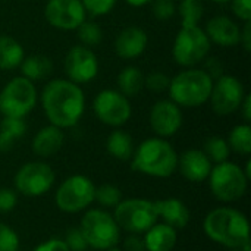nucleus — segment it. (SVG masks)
<instances>
[{"mask_svg": "<svg viewBox=\"0 0 251 251\" xmlns=\"http://www.w3.org/2000/svg\"><path fill=\"white\" fill-rule=\"evenodd\" d=\"M41 106L49 122L60 129L75 126L85 110L82 88L69 79H51L41 91Z\"/></svg>", "mask_w": 251, "mask_h": 251, "instance_id": "nucleus-1", "label": "nucleus"}, {"mask_svg": "<svg viewBox=\"0 0 251 251\" xmlns=\"http://www.w3.org/2000/svg\"><path fill=\"white\" fill-rule=\"evenodd\" d=\"M206 235L228 249H240L250 240V225L244 213L232 207L212 210L203 222Z\"/></svg>", "mask_w": 251, "mask_h": 251, "instance_id": "nucleus-2", "label": "nucleus"}, {"mask_svg": "<svg viewBox=\"0 0 251 251\" xmlns=\"http://www.w3.org/2000/svg\"><path fill=\"white\" fill-rule=\"evenodd\" d=\"M132 169L154 178H168L178 169V154L172 144L160 137L144 140L132 154Z\"/></svg>", "mask_w": 251, "mask_h": 251, "instance_id": "nucleus-3", "label": "nucleus"}, {"mask_svg": "<svg viewBox=\"0 0 251 251\" xmlns=\"http://www.w3.org/2000/svg\"><path fill=\"white\" fill-rule=\"evenodd\" d=\"M213 79L204 69L187 68L175 75L169 82L171 100L179 107H200L209 101Z\"/></svg>", "mask_w": 251, "mask_h": 251, "instance_id": "nucleus-4", "label": "nucleus"}, {"mask_svg": "<svg viewBox=\"0 0 251 251\" xmlns=\"http://www.w3.org/2000/svg\"><path fill=\"white\" fill-rule=\"evenodd\" d=\"M79 229L84 234L88 247L96 250L104 251L116 247L121 240V228L118 226L113 215L100 209L85 212L81 219Z\"/></svg>", "mask_w": 251, "mask_h": 251, "instance_id": "nucleus-5", "label": "nucleus"}, {"mask_svg": "<svg viewBox=\"0 0 251 251\" xmlns=\"http://www.w3.org/2000/svg\"><path fill=\"white\" fill-rule=\"evenodd\" d=\"M209 185L212 194L219 201L234 203L246 194L249 178L246 176L241 166L226 160L212 168L209 175Z\"/></svg>", "mask_w": 251, "mask_h": 251, "instance_id": "nucleus-6", "label": "nucleus"}, {"mask_svg": "<svg viewBox=\"0 0 251 251\" xmlns=\"http://www.w3.org/2000/svg\"><path fill=\"white\" fill-rule=\"evenodd\" d=\"M210 47L212 43L200 25L181 26L172 46V57L178 65L193 68L207 57Z\"/></svg>", "mask_w": 251, "mask_h": 251, "instance_id": "nucleus-7", "label": "nucleus"}, {"mask_svg": "<svg viewBox=\"0 0 251 251\" xmlns=\"http://www.w3.org/2000/svg\"><path fill=\"white\" fill-rule=\"evenodd\" d=\"M38 94L32 81L21 76L12 78L0 91V113L9 118H25L37 106Z\"/></svg>", "mask_w": 251, "mask_h": 251, "instance_id": "nucleus-8", "label": "nucleus"}, {"mask_svg": "<svg viewBox=\"0 0 251 251\" xmlns=\"http://www.w3.org/2000/svg\"><path fill=\"white\" fill-rule=\"evenodd\" d=\"M113 218L121 229L140 235L157 224L159 215L154 201L144 199H128L121 200V203L115 207Z\"/></svg>", "mask_w": 251, "mask_h": 251, "instance_id": "nucleus-9", "label": "nucleus"}, {"mask_svg": "<svg viewBox=\"0 0 251 251\" xmlns=\"http://www.w3.org/2000/svg\"><path fill=\"white\" fill-rule=\"evenodd\" d=\"M96 185L84 175H72L65 179L56 191L54 201L59 210L65 213H78L85 210L94 201Z\"/></svg>", "mask_w": 251, "mask_h": 251, "instance_id": "nucleus-10", "label": "nucleus"}, {"mask_svg": "<svg viewBox=\"0 0 251 251\" xmlns=\"http://www.w3.org/2000/svg\"><path fill=\"white\" fill-rule=\"evenodd\" d=\"M56 175L50 165L44 162H28L15 174L13 184L19 194L25 197H40L49 193Z\"/></svg>", "mask_w": 251, "mask_h": 251, "instance_id": "nucleus-11", "label": "nucleus"}, {"mask_svg": "<svg viewBox=\"0 0 251 251\" xmlns=\"http://www.w3.org/2000/svg\"><path fill=\"white\" fill-rule=\"evenodd\" d=\"M93 112L96 118L109 126H122L132 115L129 99L121 91L106 88L97 93L93 101Z\"/></svg>", "mask_w": 251, "mask_h": 251, "instance_id": "nucleus-12", "label": "nucleus"}, {"mask_svg": "<svg viewBox=\"0 0 251 251\" xmlns=\"http://www.w3.org/2000/svg\"><path fill=\"white\" fill-rule=\"evenodd\" d=\"M246 97L243 82L232 75H221L213 82L209 97L212 110L219 116H226L237 112Z\"/></svg>", "mask_w": 251, "mask_h": 251, "instance_id": "nucleus-13", "label": "nucleus"}, {"mask_svg": "<svg viewBox=\"0 0 251 251\" xmlns=\"http://www.w3.org/2000/svg\"><path fill=\"white\" fill-rule=\"evenodd\" d=\"M63 68L69 81L82 85L88 84L97 76L99 60L90 47L78 44L71 47L66 53Z\"/></svg>", "mask_w": 251, "mask_h": 251, "instance_id": "nucleus-14", "label": "nucleus"}, {"mask_svg": "<svg viewBox=\"0 0 251 251\" xmlns=\"http://www.w3.org/2000/svg\"><path fill=\"white\" fill-rule=\"evenodd\" d=\"M44 18L53 28L74 31L85 21L87 12L81 0H47Z\"/></svg>", "mask_w": 251, "mask_h": 251, "instance_id": "nucleus-15", "label": "nucleus"}, {"mask_svg": "<svg viewBox=\"0 0 251 251\" xmlns=\"http://www.w3.org/2000/svg\"><path fill=\"white\" fill-rule=\"evenodd\" d=\"M150 126L153 132L160 138L175 135L184 122L182 110L172 100H160L153 104L150 110Z\"/></svg>", "mask_w": 251, "mask_h": 251, "instance_id": "nucleus-16", "label": "nucleus"}, {"mask_svg": "<svg viewBox=\"0 0 251 251\" xmlns=\"http://www.w3.org/2000/svg\"><path fill=\"white\" fill-rule=\"evenodd\" d=\"M212 168L213 166L209 157L199 149H190L178 157V169L190 182H203L209 178Z\"/></svg>", "mask_w": 251, "mask_h": 251, "instance_id": "nucleus-17", "label": "nucleus"}, {"mask_svg": "<svg viewBox=\"0 0 251 251\" xmlns=\"http://www.w3.org/2000/svg\"><path fill=\"white\" fill-rule=\"evenodd\" d=\"M206 34L210 43H215L222 47H234L240 44L241 28L229 16L219 15L207 22Z\"/></svg>", "mask_w": 251, "mask_h": 251, "instance_id": "nucleus-18", "label": "nucleus"}, {"mask_svg": "<svg viewBox=\"0 0 251 251\" xmlns=\"http://www.w3.org/2000/svg\"><path fill=\"white\" fill-rule=\"evenodd\" d=\"M147 43L149 38L143 28L128 26L118 34L115 40V51L121 59L131 60L144 53Z\"/></svg>", "mask_w": 251, "mask_h": 251, "instance_id": "nucleus-19", "label": "nucleus"}, {"mask_svg": "<svg viewBox=\"0 0 251 251\" xmlns=\"http://www.w3.org/2000/svg\"><path fill=\"white\" fill-rule=\"evenodd\" d=\"M65 143L63 131L54 125H47L41 128L32 140V151L38 157H51L60 151Z\"/></svg>", "mask_w": 251, "mask_h": 251, "instance_id": "nucleus-20", "label": "nucleus"}, {"mask_svg": "<svg viewBox=\"0 0 251 251\" xmlns=\"http://www.w3.org/2000/svg\"><path fill=\"white\" fill-rule=\"evenodd\" d=\"M159 218L174 229H184L190 222V210L179 199H165L154 201Z\"/></svg>", "mask_w": 251, "mask_h": 251, "instance_id": "nucleus-21", "label": "nucleus"}, {"mask_svg": "<svg viewBox=\"0 0 251 251\" xmlns=\"http://www.w3.org/2000/svg\"><path fill=\"white\" fill-rule=\"evenodd\" d=\"M144 234L147 251H171L176 244V229L166 224H154Z\"/></svg>", "mask_w": 251, "mask_h": 251, "instance_id": "nucleus-22", "label": "nucleus"}, {"mask_svg": "<svg viewBox=\"0 0 251 251\" xmlns=\"http://www.w3.org/2000/svg\"><path fill=\"white\" fill-rule=\"evenodd\" d=\"M24 47L13 37L0 34V69L12 71L16 69L24 60Z\"/></svg>", "mask_w": 251, "mask_h": 251, "instance_id": "nucleus-23", "label": "nucleus"}, {"mask_svg": "<svg viewBox=\"0 0 251 251\" xmlns=\"http://www.w3.org/2000/svg\"><path fill=\"white\" fill-rule=\"evenodd\" d=\"M26 132V124L22 118L4 116L0 122V151L7 153L13 149L15 143Z\"/></svg>", "mask_w": 251, "mask_h": 251, "instance_id": "nucleus-24", "label": "nucleus"}, {"mask_svg": "<svg viewBox=\"0 0 251 251\" xmlns=\"http://www.w3.org/2000/svg\"><path fill=\"white\" fill-rule=\"evenodd\" d=\"M19 66L22 76L32 82L47 78L53 71L51 60L44 54H31L28 57H24Z\"/></svg>", "mask_w": 251, "mask_h": 251, "instance_id": "nucleus-25", "label": "nucleus"}, {"mask_svg": "<svg viewBox=\"0 0 251 251\" xmlns=\"http://www.w3.org/2000/svg\"><path fill=\"white\" fill-rule=\"evenodd\" d=\"M106 149L110 156L121 162H128L132 159L134 154V141L132 137L122 131V129H115L106 141Z\"/></svg>", "mask_w": 251, "mask_h": 251, "instance_id": "nucleus-26", "label": "nucleus"}, {"mask_svg": "<svg viewBox=\"0 0 251 251\" xmlns=\"http://www.w3.org/2000/svg\"><path fill=\"white\" fill-rule=\"evenodd\" d=\"M144 88V74L137 66H126L118 75V91L125 97H135Z\"/></svg>", "mask_w": 251, "mask_h": 251, "instance_id": "nucleus-27", "label": "nucleus"}, {"mask_svg": "<svg viewBox=\"0 0 251 251\" xmlns=\"http://www.w3.org/2000/svg\"><path fill=\"white\" fill-rule=\"evenodd\" d=\"M229 149L241 156L251 153V126L249 124H240L232 128L228 138Z\"/></svg>", "mask_w": 251, "mask_h": 251, "instance_id": "nucleus-28", "label": "nucleus"}, {"mask_svg": "<svg viewBox=\"0 0 251 251\" xmlns=\"http://www.w3.org/2000/svg\"><path fill=\"white\" fill-rule=\"evenodd\" d=\"M203 151L209 157V160L216 163V165L226 162L229 159V154H231V149H229L228 141L222 137H218V135L209 137L204 141Z\"/></svg>", "mask_w": 251, "mask_h": 251, "instance_id": "nucleus-29", "label": "nucleus"}, {"mask_svg": "<svg viewBox=\"0 0 251 251\" xmlns=\"http://www.w3.org/2000/svg\"><path fill=\"white\" fill-rule=\"evenodd\" d=\"M204 12V6L201 0H181L179 3V15L182 19V26L199 25Z\"/></svg>", "mask_w": 251, "mask_h": 251, "instance_id": "nucleus-30", "label": "nucleus"}, {"mask_svg": "<svg viewBox=\"0 0 251 251\" xmlns=\"http://www.w3.org/2000/svg\"><path fill=\"white\" fill-rule=\"evenodd\" d=\"M122 200V193L118 187L112 184H103L100 187H96L94 191V201H97L100 206L106 209H115Z\"/></svg>", "mask_w": 251, "mask_h": 251, "instance_id": "nucleus-31", "label": "nucleus"}, {"mask_svg": "<svg viewBox=\"0 0 251 251\" xmlns=\"http://www.w3.org/2000/svg\"><path fill=\"white\" fill-rule=\"evenodd\" d=\"M78 37L82 43V46L87 47H93L101 43L103 40V31L99 26V24H96L94 21H84L78 28Z\"/></svg>", "mask_w": 251, "mask_h": 251, "instance_id": "nucleus-32", "label": "nucleus"}, {"mask_svg": "<svg viewBox=\"0 0 251 251\" xmlns=\"http://www.w3.org/2000/svg\"><path fill=\"white\" fill-rule=\"evenodd\" d=\"M171 78L160 72V71H153L147 76H144V87L150 90L151 93H163L169 88Z\"/></svg>", "mask_w": 251, "mask_h": 251, "instance_id": "nucleus-33", "label": "nucleus"}, {"mask_svg": "<svg viewBox=\"0 0 251 251\" xmlns=\"http://www.w3.org/2000/svg\"><path fill=\"white\" fill-rule=\"evenodd\" d=\"M19 250V237L18 234L6 224L0 222V251Z\"/></svg>", "mask_w": 251, "mask_h": 251, "instance_id": "nucleus-34", "label": "nucleus"}, {"mask_svg": "<svg viewBox=\"0 0 251 251\" xmlns=\"http://www.w3.org/2000/svg\"><path fill=\"white\" fill-rule=\"evenodd\" d=\"M118 0H81L85 12L93 16H104L115 7Z\"/></svg>", "mask_w": 251, "mask_h": 251, "instance_id": "nucleus-35", "label": "nucleus"}, {"mask_svg": "<svg viewBox=\"0 0 251 251\" xmlns=\"http://www.w3.org/2000/svg\"><path fill=\"white\" fill-rule=\"evenodd\" d=\"M65 244L68 246L69 251H85L88 249L85 237H84V234L81 232L79 228H71L66 232Z\"/></svg>", "mask_w": 251, "mask_h": 251, "instance_id": "nucleus-36", "label": "nucleus"}, {"mask_svg": "<svg viewBox=\"0 0 251 251\" xmlns=\"http://www.w3.org/2000/svg\"><path fill=\"white\" fill-rule=\"evenodd\" d=\"M151 3H153V15L160 21H166L172 18L176 12V6L174 0H151Z\"/></svg>", "mask_w": 251, "mask_h": 251, "instance_id": "nucleus-37", "label": "nucleus"}, {"mask_svg": "<svg viewBox=\"0 0 251 251\" xmlns=\"http://www.w3.org/2000/svg\"><path fill=\"white\" fill-rule=\"evenodd\" d=\"M18 196L10 188H0V213H7L15 209Z\"/></svg>", "mask_w": 251, "mask_h": 251, "instance_id": "nucleus-38", "label": "nucleus"}, {"mask_svg": "<svg viewBox=\"0 0 251 251\" xmlns=\"http://www.w3.org/2000/svg\"><path fill=\"white\" fill-rule=\"evenodd\" d=\"M231 7L234 15L244 21H251V0H231Z\"/></svg>", "mask_w": 251, "mask_h": 251, "instance_id": "nucleus-39", "label": "nucleus"}, {"mask_svg": "<svg viewBox=\"0 0 251 251\" xmlns=\"http://www.w3.org/2000/svg\"><path fill=\"white\" fill-rule=\"evenodd\" d=\"M32 251H69V249L63 240L51 238V240H47V241L38 244Z\"/></svg>", "mask_w": 251, "mask_h": 251, "instance_id": "nucleus-40", "label": "nucleus"}, {"mask_svg": "<svg viewBox=\"0 0 251 251\" xmlns=\"http://www.w3.org/2000/svg\"><path fill=\"white\" fill-rule=\"evenodd\" d=\"M204 71L210 75V78L215 81L222 75V63L219 57H209L204 65Z\"/></svg>", "mask_w": 251, "mask_h": 251, "instance_id": "nucleus-41", "label": "nucleus"}, {"mask_svg": "<svg viewBox=\"0 0 251 251\" xmlns=\"http://www.w3.org/2000/svg\"><path fill=\"white\" fill-rule=\"evenodd\" d=\"M124 251H147L146 250V244L144 240L135 234H132L131 237H128L124 243Z\"/></svg>", "mask_w": 251, "mask_h": 251, "instance_id": "nucleus-42", "label": "nucleus"}, {"mask_svg": "<svg viewBox=\"0 0 251 251\" xmlns=\"http://www.w3.org/2000/svg\"><path fill=\"white\" fill-rule=\"evenodd\" d=\"M240 44H243L246 51H250L251 50V21L244 22V28L241 29Z\"/></svg>", "mask_w": 251, "mask_h": 251, "instance_id": "nucleus-43", "label": "nucleus"}, {"mask_svg": "<svg viewBox=\"0 0 251 251\" xmlns=\"http://www.w3.org/2000/svg\"><path fill=\"white\" fill-rule=\"evenodd\" d=\"M241 112H243V118L246 121V124H249L251 121V96L250 94H246L241 106H240Z\"/></svg>", "mask_w": 251, "mask_h": 251, "instance_id": "nucleus-44", "label": "nucleus"}, {"mask_svg": "<svg viewBox=\"0 0 251 251\" xmlns=\"http://www.w3.org/2000/svg\"><path fill=\"white\" fill-rule=\"evenodd\" d=\"M125 3H128L132 7H141V6H146V4L151 3V0H125Z\"/></svg>", "mask_w": 251, "mask_h": 251, "instance_id": "nucleus-45", "label": "nucleus"}, {"mask_svg": "<svg viewBox=\"0 0 251 251\" xmlns=\"http://www.w3.org/2000/svg\"><path fill=\"white\" fill-rule=\"evenodd\" d=\"M209 1H213V3H219V4H222V3H229L231 0H209Z\"/></svg>", "mask_w": 251, "mask_h": 251, "instance_id": "nucleus-46", "label": "nucleus"}, {"mask_svg": "<svg viewBox=\"0 0 251 251\" xmlns=\"http://www.w3.org/2000/svg\"><path fill=\"white\" fill-rule=\"evenodd\" d=\"M104 251H121L119 249H116V247H112V249H107V250Z\"/></svg>", "mask_w": 251, "mask_h": 251, "instance_id": "nucleus-47", "label": "nucleus"}, {"mask_svg": "<svg viewBox=\"0 0 251 251\" xmlns=\"http://www.w3.org/2000/svg\"><path fill=\"white\" fill-rule=\"evenodd\" d=\"M231 251H241V250H240V249H232Z\"/></svg>", "mask_w": 251, "mask_h": 251, "instance_id": "nucleus-48", "label": "nucleus"}]
</instances>
